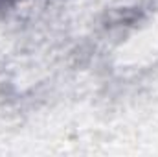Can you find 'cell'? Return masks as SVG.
<instances>
[{
    "label": "cell",
    "mask_w": 158,
    "mask_h": 157,
    "mask_svg": "<svg viewBox=\"0 0 158 157\" xmlns=\"http://www.w3.org/2000/svg\"><path fill=\"white\" fill-rule=\"evenodd\" d=\"M11 2H15V0H0V6H7V4H11Z\"/></svg>",
    "instance_id": "1"
}]
</instances>
